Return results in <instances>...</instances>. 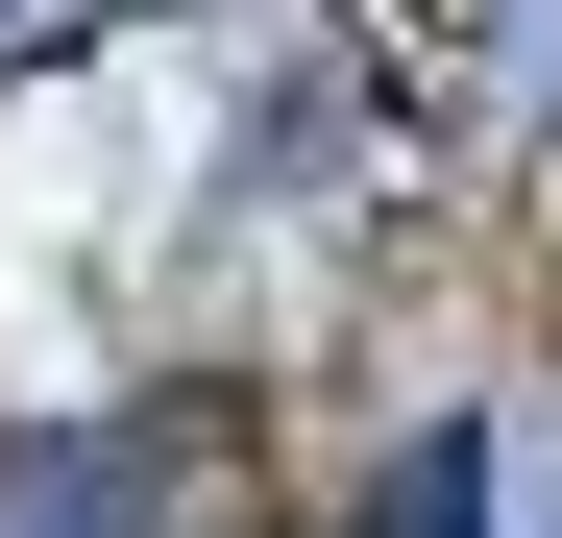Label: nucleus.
Instances as JSON below:
<instances>
[{
  "label": "nucleus",
  "mask_w": 562,
  "mask_h": 538,
  "mask_svg": "<svg viewBox=\"0 0 562 538\" xmlns=\"http://www.w3.org/2000/svg\"><path fill=\"white\" fill-rule=\"evenodd\" d=\"M49 25H74V0H0V49H49Z\"/></svg>",
  "instance_id": "obj_2"
},
{
  "label": "nucleus",
  "mask_w": 562,
  "mask_h": 538,
  "mask_svg": "<svg viewBox=\"0 0 562 538\" xmlns=\"http://www.w3.org/2000/svg\"><path fill=\"white\" fill-rule=\"evenodd\" d=\"M0 538H123V514H99V466H25V490H0Z\"/></svg>",
  "instance_id": "obj_1"
}]
</instances>
